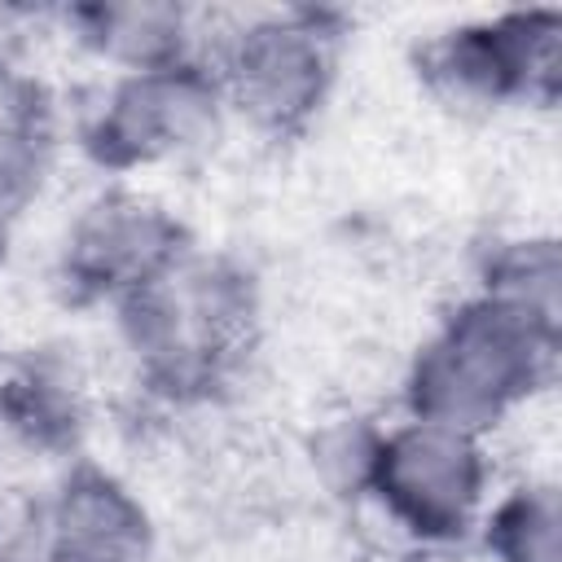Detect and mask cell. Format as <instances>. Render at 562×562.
Masks as SVG:
<instances>
[{
    "mask_svg": "<svg viewBox=\"0 0 562 562\" xmlns=\"http://www.w3.org/2000/svg\"><path fill=\"white\" fill-rule=\"evenodd\" d=\"M562 325L492 294L461 299L404 373V417L487 439L509 413L553 386Z\"/></svg>",
    "mask_w": 562,
    "mask_h": 562,
    "instance_id": "cell-1",
    "label": "cell"
},
{
    "mask_svg": "<svg viewBox=\"0 0 562 562\" xmlns=\"http://www.w3.org/2000/svg\"><path fill=\"white\" fill-rule=\"evenodd\" d=\"M110 312L136 373L171 400H198L224 382L250 342L255 285L233 259L189 250Z\"/></svg>",
    "mask_w": 562,
    "mask_h": 562,
    "instance_id": "cell-2",
    "label": "cell"
},
{
    "mask_svg": "<svg viewBox=\"0 0 562 562\" xmlns=\"http://www.w3.org/2000/svg\"><path fill=\"white\" fill-rule=\"evenodd\" d=\"M338 18L325 9L250 13L202 53L228 114L263 136H299L329 101L338 75Z\"/></svg>",
    "mask_w": 562,
    "mask_h": 562,
    "instance_id": "cell-3",
    "label": "cell"
},
{
    "mask_svg": "<svg viewBox=\"0 0 562 562\" xmlns=\"http://www.w3.org/2000/svg\"><path fill=\"white\" fill-rule=\"evenodd\" d=\"M228 119L211 61L189 57L162 70L114 75L83 119V149L105 171H136L215 149Z\"/></svg>",
    "mask_w": 562,
    "mask_h": 562,
    "instance_id": "cell-4",
    "label": "cell"
},
{
    "mask_svg": "<svg viewBox=\"0 0 562 562\" xmlns=\"http://www.w3.org/2000/svg\"><path fill=\"white\" fill-rule=\"evenodd\" d=\"M417 70L452 110L553 105L562 88V13L509 9L448 26L422 44Z\"/></svg>",
    "mask_w": 562,
    "mask_h": 562,
    "instance_id": "cell-5",
    "label": "cell"
},
{
    "mask_svg": "<svg viewBox=\"0 0 562 562\" xmlns=\"http://www.w3.org/2000/svg\"><path fill=\"white\" fill-rule=\"evenodd\" d=\"M369 501L422 544L465 540L492 501L487 439L439 422H391L373 470Z\"/></svg>",
    "mask_w": 562,
    "mask_h": 562,
    "instance_id": "cell-6",
    "label": "cell"
},
{
    "mask_svg": "<svg viewBox=\"0 0 562 562\" xmlns=\"http://www.w3.org/2000/svg\"><path fill=\"white\" fill-rule=\"evenodd\" d=\"M189 228L149 193L101 189L66 224L57 250L61 285L83 303L114 307L189 255Z\"/></svg>",
    "mask_w": 562,
    "mask_h": 562,
    "instance_id": "cell-7",
    "label": "cell"
},
{
    "mask_svg": "<svg viewBox=\"0 0 562 562\" xmlns=\"http://www.w3.org/2000/svg\"><path fill=\"white\" fill-rule=\"evenodd\" d=\"M40 544L149 562L154 518L114 470L97 461H70L40 509Z\"/></svg>",
    "mask_w": 562,
    "mask_h": 562,
    "instance_id": "cell-8",
    "label": "cell"
},
{
    "mask_svg": "<svg viewBox=\"0 0 562 562\" xmlns=\"http://www.w3.org/2000/svg\"><path fill=\"white\" fill-rule=\"evenodd\" d=\"M70 40L114 75L162 70L202 57L198 13L176 0H92L61 13Z\"/></svg>",
    "mask_w": 562,
    "mask_h": 562,
    "instance_id": "cell-9",
    "label": "cell"
},
{
    "mask_svg": "<svg viewBox=\"0 0 562 562\" xmlns=\"http://www.w3.org/2000/svg\"><path fill=\"white\" fill-rule=\"evenodd\" d=\"M79 408L70 386L40 369L0 373V474H22L75 448Z\"/></svg>",
    "mask_w": 562,
    "mask_h": 562,
    "instance_id": "cell-10",
    "label": "cell"
},
{
    "mask_svg": "<svg viewBox=\"0 0 562 562\" xmlns=\"http://www.w3.org/2000/svg\"><path fill=\"white\" fill-rule=\"evenodd\" d=\"M479 527L492 562H562V496L553 479H527L492 496Z\"/></svg>",
    "mask_w": 562,
    "mask_h": 562,
    "instance_id": "cell-11",
    "label": "cell"
},
{
    "mask_svg": "<svg viewBox=\"0 0 562 562\" xmlns=\"http://www.w3.org/2000/svg\"><path fill=\"white\" fill-rule=\"evenodd\" d=\"M479 294L514 303L540 321L562 325V250L553 233L505 237L487 250L479 272Z\"/></svg>",
    "mask_w": 562,
    "mask_h": 562,
    "instance_id": "cell-12",
    "label": "cell"
},
{
    "mask_svg": "<svg viewBox=\"0 0 562 562\" xmlns=\"http://www.w3.org/2000/svg\"><path fill=\"white\" fill-rule=\"evenodd\" d=\"M382 430H386L382 422L360 417V413L329 417V422H321L312 430L307 465H312V479L325 487V496H334V501H369L378 452H382Z\"/></svg>",
    "mask_w": 562,
    "mask_h": 562,
    "instance_id": "cell-13",
    "label": "cell"
},
{
    "mask_svg": "<svg viewBox=\"0 0 562 562\" xmlns=\"http://www.w3.org/2000/svg\"><path fill=\"white\" fill-rule=\"evenodd\" d=\"M53 171V140L35 110L0 114V224L13 228L44 193Z\"/></svg>",
    "mask_w": 562,
    "mask_h": 562,
    "instance_id": "cell-14",
    "label": "cell"
},
{
    "mask_svg": "<svg viewBox=\"0 0 562 562\" xmlns=\"http://www.w3.org/2000/svg\"><path fill=\"white\" fill-rule=\"evenodd\" d=\"M31 562H127V558H110V553H83V549H61V544H40Z\"/></svg>",
    "mask_w": 562,
    "mask_h": 562,
    "instance_id": "cell-15",
    "label": "cell"
},
{
    "mask_svg": "<svg viewBox=\"0 0 562 562\" xmlns=\"http://www.w3.org/2000/svg\"><path fill=\"white\" fill-rule=\"evenodd\" d=\"M9 233H13V228L0 224V263H4V255H9Z\"/></svg>",
    "mask_w": 562,
    "mask_h": 562,
    "instance_id": "cell-16",
    "label": "cell"
},
{
    "mask_svg": "<svg viewBox=\"0 0 562 562\" xmlns=\"http://www.w3.org/2000/svg\"><path fill=\"white\" fill-rule=\"evenodd\" d=\"M0 562H4V553H0Z\"/></svg>",
    "mask_w": 562,
    "mask_h": 562,
    "instance_id": "cell-17",
    "label": "cell"
}]
</instances>
